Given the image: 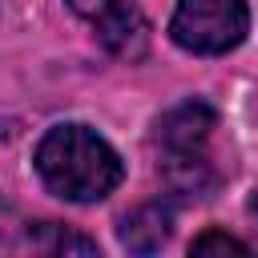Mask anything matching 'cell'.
<instances>
[{
	"instance_id": "1",
	"label": "cell",
	"mask_w": 258,
	"mask_h": 258,
	"mask_svg": "<svg viewBox=\"0 0 258 258\" xmlns=\"http://www.w3.org/2000/svg\"><path fill=\"white\" fill-rule=\"evenodd\" d=\"M40 181L64 202H101L121 181V157L85 125H56L36 145Z\"/></svg>"
},
{
	"instance_id": "2",
	"label": "cell",
	"mask_w": 258,
	"mask_h": 258,
	"mask_svg": "<svg viewBox=\"0 0 258 258\" xmlns=\"http://www.w3.org/2000/svg\"><path fill=\"white\" fill-rule=\"evenodd\" d=\"M250 28L246 0H177V12L169 20L173 40L185 52L198 56H218L242 44Z\"/></svg>"
},
{
	"instance_id": "3",
	"label": "cell",
	"mask_w": 258,
	"mask_h": 258,
	"mask_svg": "<svg viewBox=\"0 0 258 258\" xmlns=\"http://www.w3.org/2000/svg\"><path fill=\"white\" fill-rule=\"evenodd\" d=\"M77 16L93 24V36L121 60H141L149 48V20L137 0H69Z\"/></svg>"
},
{
	"instance_id": "4",
	"label": "cell",
	"mask_w": 258,
	"mask_h": 258,
	"mask_svg": "<svg viewBox=\"0 0 258 258\" xmlns=\"http://www.w3.org/2000/svg\"><path fill=\"white\" fill-rule=\"evenodd\" d=\"M214 125H218V117L206 101H185L157 121V145L165 153H202Z\"/></svg>"
},
{
	"instance_id": "5",
	"label": "cell",
	"mask_w": 258,
	"mask_h": 258,
	"mask_svg": "<svg viewBox=\"0 0 258 258\" xmlns=\"http://www.w3.org/2000/svg\"><path fill=\"white\" fill-rule=\"evenodd\" d=\"M169 230H173V210L161 202H149L121 222V246L133 254H153V250H161Z\"/></svg>"
},
{
	"instance_id": "6",
	"label": "cell",
	"mask_w": 258,
	"mask_h": 258,
	"mask_svg": "<svg viewBox=\"0 0 258 258\" xmlns=\"http://www.w3.org/2000/svg\"><path fill=\"white\" fill-rule=\"evenodd\" d=\"M161 181L169 185V194L177 198H206L218 185L214 165L202 153H165L161 161Z\"/></svg>"
},
{
	"instance_id": "7",
	"label": "cell",
	"mask_w": 258,
	"mask_h": 258,
	"mask_svg": "<svg viewBox=\"0 0 258 258\" xmlns=\"http://www.w3.org/2000/svg\"><path fill=\"white\" fill-rule=\"evenodd\" d=\"M28 242L44 254H97V242L85 238V234H73L64 230L60 222H40L28 230Z\"/></svg>"
},
{
	"instance_id": "8",
	"label": "cell",
	"mask_w": 258,
	"mask_h": 258,
	"mask_svg": "<svg viewBox=\"0 0 258 258\" xmlns=\"http://www.w3.org/2000/svg\"><path fill=\"white\" fill-rule=\"evenodd\" d=\"M189 250H194V254H250L246 242H238V238H230V234H222V230H206V234H198Z\"/></svg>"
},
{
	"instance_id": "9",
	"label": "cell",
	"mask_w": 258,
	"mask_h": 258,
	"mask_svg": "<svg viewBox=\"0 0 258 258\" xmlns=\"http://www.w3.org/2000/svg\"><path fill=\"white\" fill-rule=\"evenodd\" d=\"M250 210H254V214H258V194H254V202H250Z\"/></svg>"
}]
</instances>
